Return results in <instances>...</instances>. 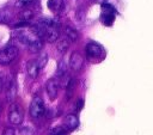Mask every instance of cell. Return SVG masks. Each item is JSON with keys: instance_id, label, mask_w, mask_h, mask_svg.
<instances>
[{"instance_id": "17", "label": "cell", "mask_w": 153, "mask_h": 135, "mask_svg": "<svg viewBox=\"0 0 153 135\" xmlns=\"http://www.w3.org/2000/svg\"><path fill=\"white\" fill-rule=\"evenodd\" d=\"M32 17H33V12L30 11V10H25V11H23V12L20 13V19H22L23 22H29Z\"/></svg>"}, {"instance_id": "7", "label": "cell", "mask_w": 153, "mask_h": 135, "mask_svg": "<svg viewBox=\"0 0 153 135\" xmlns=\"http://www.w3.org/2000/svg\"><path fill=\"white\" fill-rule=\"evenodd\" d=\"M78 125H79V119H78L76 115L71 113L63 118V128L66 130H74Z\"/></svg>"}, {"instance_id": "18", "label": "cell", "mask_w": 153, "mask_h": 135, "mask_svg": "<svg viewBox=\"0 0 153 135\" xmlns=\"http://www.w3.org/2000/svg\"><path fill=\"white\" fill-rule=\"evenodd\" d=\"M102 10H103V12H108V13H114V14H116V10H115V7L111 6L110 4L103 2V4H102Z\"/></svg>"}, {"instance_id": "19", "label": "cell", "mask_w": 153, "mask_h": 135, "mask_svg": "<svg viewBox=\"0 0 153 135\" xmlns=\"http://www.w3.org/2000/svg\"><path fill=\"white\" fill-rule=\"evenodd\" d=\"M50 135H67V130L63 127H57L50 131Z\"/></svg>"}, {"instance_id": "10", "label": "cell", "mask_w": 153, "mask_h": 135, "mask_svg": "<svg viewBox=\"0 0 153 135\" xmlns=\"http://www.w3.org/2000/svg\"><path fill=\"white\" fill-rule=\"evenodd\" d=\"M39 70L41 69L38 68V66H37V63H36L35 60L27 61V63H26V72H27V75L31 79H36L37 75H38V73H39Z\"/></svg>"}, {"instance_id": "15", "label": "cell", "mask_w": 153, "mask_h": 135, "mask_svg": "<svg viewBox=\"0 0 153 135\" xmlns=\"http://www.w3.org/2000/svg\"><path fill=\"white\" fill-rule=\"evenodd\" d=\"M11 20V13L7 10L0 11V23H10Z\"/></svg>"}, {"instance_id": "8", "label": "cell", "mask_w": 153, "mask_h": 135, "mask_svg": "<svg viewBox=\"0 0 153 135\" xmlns=\"http://www.w3.org/2000/svg\"><path fill=\"white\" fill-rule=\"evenodd\" d=\"M16 97H17V85H16V81L11 79L6 86V99L8 102H13Z\"/></svg>"}, {"instance_id": "6", "label": "cell", "mask_w": 153, "mask_h": 135, "mask_svg": "<svg viewBox=\"0 0 153 135\" xmlns=\"http://www.w3.org/2000/svg\"><path fill=\"white\" fill-rule=\"evenodd\" d=\"M84 65V57L80 53L73 51L69 56V66L73 70H80Z\"/></svg>"}, {"instance_id": "1", "label": "cell", "mask_w": 153, "mask_h": 135, "mask_svg": "<svg viewBox=\"0 0 153 135\" xmlns=\"http://www.w3.org/2000/svg\"><path fill=\"white\" fill-rule=\"evenodd\" d=\"M18 56V48L14 45H7L0 50V65H10Z\"/></svg>"}, {"instance_id": "24", "label": "cell", "mask_w": 153, "mask_h": 135, "mask_svg": "<svg viewBox=\"0 0 153 135\" xmlns=\"http://www.w3.org/2000/svg\"><path fill=\"white\" fill-rule=\"evenodd\" d=\"M96 2H99V4H103V2H105L106 0H94Z\"/></svg>"}, {"instance_id": "20", "label": "cell", "mask_w": 153, "mask_h": 135, "mask_svg": "<svg viewBox=\"0 0 153 135\" xmlns=\"http://www.w3.org/2000/svg\"><path fill=\"white\" fill-rule=\"evenodd\" d=\"M1 135H16V133H14V129H13V128L6 127V128L4 129V131H2Z\"/></svg>"}, {"instance_id": "3", "label": "cell", "mask_w": 153, "mask_h": 135, "mask_svg": "<svg viewBox=\"0 0 153 135\" xmlns=\"http://www.w3.org/2000/svg\"><path fill=\"white\" fill-rule=\"evenodd\" d=\"M45 112V106L44 102L41 97H35L30 104V115L33 118H39L44 115Z\"/></svg>"}, {"instance_id": "23", "label": "cell", "mask_w": 153, "mask_h": 135, "mask_svg": "<svg viewBox=\"0 0 153 135\" xmlns=\"http://www.w3.org/2000/svg\"><path fill=\"white\" fill-rule=\"evenodd\" d=\"M2 87H4V82H2V79L0 78V92H1V90H2Z\"/></svg>"}, {"instance_id": "21", "label": "cell", "mask_w": 153, "mask_h": 135, "mask_svg": "<svg viewBox=\"0 0 153 135\" xmlns=\"http://www.w3.org/2000/svg\"><path fill=\"white\" fill-rule=\"evenodd\" d=\"M31 2H32V0H18L17 5H18V6H20V7H24V6L30 5Z\"/></svg>"}, {"instance_id": "12", "label": "cell", "mask_w": 153, "mask_h": 135, "mask_svg": "<svg viewBox=\"0 0 153 135\" xmlns=\"http://www.w3.org/2000/svg\"><path fill=\"white\" fill-rule=\"evenodd\" d=\"M69 45H71V41H69L67 37H62V38H60V39H59L56 48H57L59 53L63 54V53H66V51H67V49L69 48Z\"/></svg>"}, {"instance_id": "11", "label": "cell", "mask_w": 153, "mask_h": 135, "mask_svg": "<svg viewBox=\"0 0 153 135\" xmlns=\"http://www.w3.org/2000/svg\"><path fill=\"white\" fill-rule=\"evenodd\" d=\"M63 32H65V37H67L71 42H75V41H78V38H79V33H78V31H76L74 27L69 26V25L65 26Z\"/></svg>"}, {"instance_id": "13", "label": "cell", "mask_w": 153, "mask_h": 135, "mask_svg": "<svg viewBox=\"0 0 153 135\" xmlns=\"http://www.w3.org/2000/svg\"><path fill=\"white\" fill-rule=\"evenodd\" d=\"M114 20H115V14L114 13H108V12H103L102 13V22H103V24L110 26Z\"/></svg>"}, {"instance_id": "2", "label": "cell", "mask_w": 153, "mask_h": 135, "mask_svg": "<svg viewBox=\"0 0 153 135\" xmlns=\"http://www.w3.org/2000/svg\"><path fill=\"white\" fill-rule=\"evenodd\" d=\"M23 118H24V113H23L22 106L19 104L13 103L8 110V121L14 125H19L22 124Z\"/></svg>"}, {"instance_id": "16", "label": "cell", "mask_w": 153, "mask_h": 135, "mask_svg": "<svg viewBox=\"0 0 153 135\" xmlns=\"http://www.w3.org/2000/svg\"><path fill=\"white\" fill-rule=\"evenodd\" d=\"M47 62H48V55H45V54L41 55V56L36 60V63H37V66H38L39 69H42V68L47 65Z\"/></svg>"}, {"instance_id": "14", "label": "cell", "mask_w": 153, "mask_h": 135, "mask_svg": "<svg viewBox=\"0 0 153 135\" xmlns=\"http://www.w3.org/2000/svg\"><path fill=\"white\" fill-rule=\"evenodd\" d=\"M57 75L59 76H63L67 73V61L65 59L60 60V62L57 63Z\"/></svg>"}, {"instance_id": "9", "label": "cell", "mask_w": 153, "mask_h": 135, "mask_svg": "<svg viewBox=\"0 0 153 135\" xmlns=\"http://www.w3.org/2000/svg\"><path fill=\"white\" fill-rule=\"evenodd\" d=\"M48 8L54 13H60L65 10V0H48Z\"/></svg>"}, {"instance_id": "4", "label": "cell", "mask_w": 153, "mask_h": 135, "mask_svg": "<svg viewBox=\"0 0 153 135\" xmlns=\"http://www.w3.org/2000/svg\"><path fill=\"white\" fill-rule=\"evenodd\" d=\"M85 51H86L87 56L93 57V59H99V57H102V56L104 55V49H103V47H102L100 44L93 43V42L88 43V44L85 47Z\"/></svg>"}, {"instance_id": "5", "label": "cell", "mask_w": 153, "mask_h": 135, "mask_svg": "<svg viewBox=\"0 0 153 135\" xmlns=\"http://www.w3.org/2000/svg\"><path fill=\"white\" fill-rule=\"evenodd\" d=\"M45 91H47V94L48 97L54 100L57 94H59V91H60V82L56 80V79H49L45 84Z\"/></svg>"}, {"instance_id": "22", "label": "cell", "mask_w": 153, "mask_h": 135, "mask_svg": "<svg viewBox=\"0 0 153 135\" xmlns=\"http://www.w3.org/2000/svg\"><path fill=\"white\" fill-rule=\"evenodd\" d=\"M82 103H84V102H82V99H80V100L78 102V104H75V106H78V109L80 110V109H81V106H82Z\"/></svg>"}]
</instances>
